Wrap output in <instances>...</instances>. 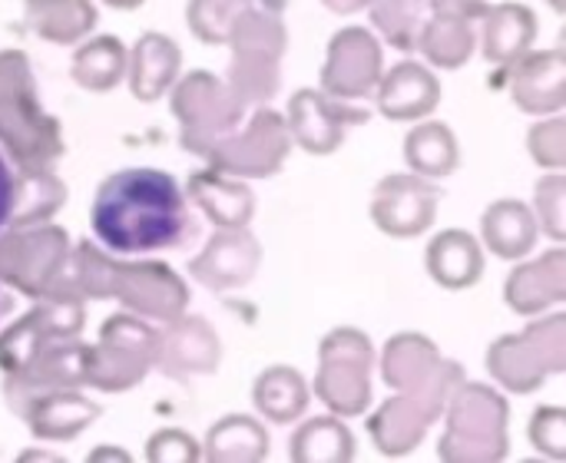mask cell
<instances>
[{
  "instance_id": "1",
  "label": "cell",
  "mask_w": 566,
  "mask_h": 463,
  "mask_svg": "<svg viewBox=\"0 0 566 463\" xmlns=\"http://www.w3.org/2000/svg\"><path fill=\"white\" fill-rule=\"evenodd\" d=\"M189 229V209L179 182L159 169H123L109 176L93 202L96 239L119 255L159 252L179 245Z\"/></svg>"
},
{
  "instance_id": "2",
  "label": "cell",
  "mask_w": 566,
  "mask_h": 463,
  "mask_svg": "<svg viewBox=\"0 0 566 463\" xmlns=\"http://www.w3.org/2000/svg\"><path fill=\"white\" fill-rule=\"evenodd\" d=\"M13 192H17V186H13V172H10V166L3 162V156H0V229L10 222V212H13Z\"/></svg>"
},
{
  "instance_id": "3",
  "label": "cell",
  "mask_w": 566,
  "mask_h": 463,
  "mask_svg": "<svg viewBox=\"0 0 566 463\" xmlns=\"http://www.w3.org/2000/svg\"><path fill=\"white\" fill-rule=\"evenodd\" d=\"M3 305H7V295L0 292V312H3Z\"/></svg>"
}]
</instances>
